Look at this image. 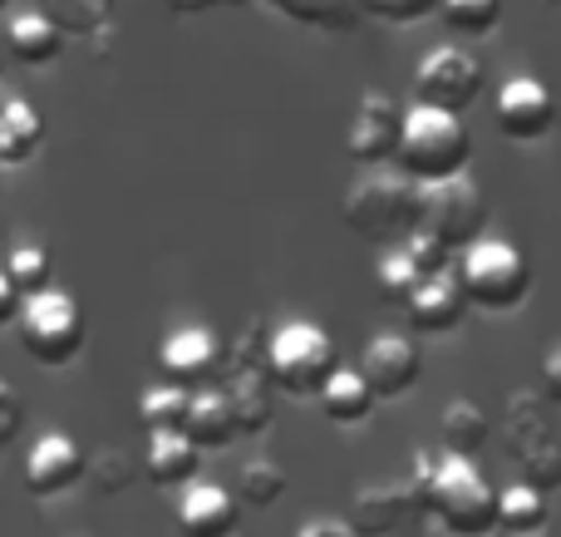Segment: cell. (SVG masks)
I'll use <instances>...</instances> for the list:
<instances>
[{
  "instance_id": "6da1fadb",
  "label": "cell",
  "mask_w": 561,
  "mask_h": 537,
  "mask_svg": "<svg viewBox=\"0 0 561 537\" xmlns=\"http://www.w3.org/2000/svg\"><path fill=\"white\" fill-rule=\"evenodd\" d=\"M345 227L355 237L375 247H399L419 232V217H424V183L404 173H375L369 168L355 187L345 193Z\"/></svg>"
},
{
  "instance_id": "7a4b0ae2",
  "label": "cell",
  "mask_w": 561,
  "mask_h": 537,
  "mask_svg": "<svg viewBox=\"0 0 561 537\" xmlns=\"http://www.w3.org/2000/svg\"><path fill=\"white\" fill-rule=\"evenodd\" d=\"M424 513L454 537H493L497 533V489L478 473L473 459L463 454H438L428 483L419 489Z\"/></svg>"
},
{
  "instance_id": "3957f363",
  "label": "cell",
  "mask_w": 561,
  "mask_h": 537,
  "mask_svg": "<svg viewBox=\"0 0 561 537\" xmlns=\"http://www.w3.org/2000/svg\"><path fill=\"white\" fill-rule=\"evenodd\" d=\"M473 158V138H468L463 114H448V108H428L414 104L404 108V138H399L394 168L414 183H444L458 178Z\"/></svg>"
},
{
  "instance_id": "277c9868",
  "label": "cell",
  "mask_w": 561,
  "mask_h": 537,
  "mask_svg": "<svg viewBox=\"0 0 561 537\" xmlns=\"http://www.w3.org/2000/svg\"><path fill=\"white\" fill-rule=\"evenodd\" d=\"M458 282H463L468 306L478 311H523L527 296H533V262L517 242L507 237H478L463 252V266H458Z\"/></svg>"
},
{
  "instance_id": "5b68a950",
  "label": "cell",
  "mask_w": 561,
  "mask_h": 537,
  "mask_svg": "<svg viewBox=\"0 0 561 537\" xmlns=\"http://www.w3.org/2000/svg\"><path fill=\"white\" fill-rule=\"evenodd\" d=\"M15 331H20L25 355L35 365H45V370L75 365L79 355H84V341H89L84 306H79L69 292H55V286L25 296V306H20V316H15Z\"/></svg>"
},
{
  "instance_id": "8992f818",
  "label": "cell",
  "mask_w": 561,
  "mask_h": 537,
  "mask_svg": "<svg viewBox=\"0 0 561 537\" xmlns=\"http://www.w3.org/2000/svg\"><path fill=\"white\" fill-rule=\"evenodd\" d=\"M335 365H340L335 341L316 321H286L280 331L266 335V375L290 400H316L320 385L335 375Z\"/></svg>"
},
{
  "instance_id": "52a82bcc",
  "label": "cell",
  "mask_w": 561,
  "mask_h": 537,
  "mask_svg": "<svg viewBox=\"0 0 561 537\" xmlns=\"http://www.w3.org/2000/svg\"><path fill=\"white\" fill-rule=\"evenodd\" d=\"M419 232H428L448 252H468L478 237H488V197L478 193L473 178H444V183H424V217Z\"/></svg>"
},
{
  "instance_id": "ba28073f",
  "label": "cell",
  "mask_w": 561,
  "mask_h": 537,
  "mask_svg": "<svg viewBox=\"0 0 561 537\" xmlns=\"http://www.w3.org/2000/svg\"><path fill=\"white\" fill-rule=\"evenodd\" d=\"M483 94V65L458 45H438L419 59L414 69V104L448 108V114H468Z\"/></svg>"
},
{
  "instance_id": "9c48e42d",
  "label": "cell",
  "mask_w": 561,
  "mask_h": 537,
  "mask_svg": "<svg viewBox=\"0 0 561 537\" xmlns=\"http://www.w3.org/2000/svg\"><path fill=\"white\" fill-rule=\"evenodd\" d=\"M399 138H404V104L385 89H369L355 108V124H350L345 153L355 158L359 168H385L394 163Z\"/></svg>"
},
{
  "instance_id": "30bf717a",
  "label": "cell",
  "mask_w": 561,
  "mask_h": 537,
  "mask_svg": "<svg viewBox=\"0 0 561 537\" xmlns=\"http://www.w3.org/2000/svg\"><path fill=\"white\" fill-rule=\"evenodd\" d=\"M84 464H89V454L79 449V439H69L59 430L39 434L25 454V493L35 503L65 499L75 483H84Z\"/></svg>"
},
{
  "instance_id": "8fae6325",
  "label": "cell",
  "mask_w": 561,
  "mask_h": 537,
  "mask_svg": "<svg viewBox=\"0 0 561 537\" xmlns=\"http://www.w3.org/2000/svg\"><path fill=\"white\" fill-rule=\"evenodd\" d=\"M227 361V345L217 341L207 325H178L163 345H158V370L168 385H183V390H203L217 385Z\"/></svg>"
},
{
  "instance_id": "7c38bea8",
  "label": "cell",
  "mask_w": 561,
  "mask_h": 537,
  "mask_svg": "<svg viewBox=\"0 0 561 537\" xmlns=\"http://www.w3.org/2000/svg\"><path fill=\"white\" fill-rule=\"evenodd\" d=\"M493 118H497V134L503 138H513V144H537V138H547L557 124V99L542 79L517 75L497 89Z\"/></svg>"
},
{
  "instance_id": "4fadbf2b",
  "label": "cell",
  "mask_w": 561,
  "mask_h": 537,
  "mask_svg": "<svg viewBox=\"0 0 561 537\" xmlns=\"http://www.w3.org/2000/svg\"><path fill=\"white\" fill-rule=\"evenodd\" d=\"M359 375H365V385L375 390V400H399V395H409L419 385V375H424V351H419V341H409V335L385 331L365 345Z\"/></svg>"
},
{
  "instance_id": "5bb4252c",
  "label": "cell",
  "mask_w": 561,
  "mask_h": 537,
  "mask_svg": "<svg viewBox=\"0 0 561 537\" xmlns=\"http://www.w3.org/2000/svg\"><path fill=\"white\" fill-rule=\"evenodd\" d=\"M419 518H428V513L414 483H365L350 499V523L365 537H394L404 528H419Z\"/></svg>"
},
{
  "instance_id": "9a60e30c",
  "label": "cell",
  "mask_w": 561,
  "mask_h": 537,
  "mask_svg": "<svg viewBox=\"0 0 561 537\" xmlns=\"http://www.w3.org/2000/svg\"><path fill=\"white\" fill-rule=\"evenodd\" d=\"M237 499L213 479H193L178 499V533L183 537H232L237 533Z\"/></svg>"
},
{
  "instance_id": "2e32d148",
  "label": "cell",
  "mask_w": 561,
  "mask_h": 537,
  "mask_svg": "<svg viewBox=\"0 0 561 537\" xmlns=\"http://www.w3.org/2000/svg\"><path fill=\"white\" fill-rule=\"evenodd\" d=\"M404 311H409V325H414L419 335L458 331V325H463V316H468V296H463V282H458L454 266H448V272H438V276H428Z\"/></svg>"
},
{
  "instance_id": "e0dca14e",
  "label": "cell",
  "mask_w": 561,
  "mask_h": 537,
  "mask_svg": "<svg viewBox=\"0 0 561 537\" xmlns=\"http://www.w3.org/2000/svg\"><path fill=\"white\" fill-rule=\"evenodd\" d=\"M45 148V114L20 89H0V168H20Z\"/></svg>"
},
{
  "instance_id": "ac0fdd59",
  "label": "cell",
  "mask_w": 561,
  "mask_h": 537,
  "mask_svg": "<svg viewBox=\"0 0 561 537\" xmlns=\"http://www.w3.org/2000/svg\"><path fill=\"white\" fill-rule=\"evenodd\" d=\"M503 439H507V454H513V464L523 459V454L542 449L547 439H561V430H557V420H552V400H547V395H533V390L507 395Z\"/></svg>"
},
{
  "instance_id": "d6986e66",
  "label": "cell",
  "mask_w": 561,
  "mask_h": 537,
  "mask_svg": "<svg viewBox=\"0 0 561 537\" xmlns=\"http://www.w3.org/2000/svg\"><path fill=\"white\" fill-rule=\"evenodd\" d=\"M183 434L197 444V449H227V444L237 439V414H232V400H227L222 385H203V390H193V400H187V420H183Z\"/></svg>"
},
{
  "instance_id": "ffe728a7",
  "label": "cell",
  "mask_w": 561,
  "mask_h": 537,
  "mask_svg": "<svg viewBox=\"0 0 561 537\" xmlns=\"http://www.w3.org/2000/svg\"><path fill=\"white\" fill-rule=\"evenodd\" d=\"M144 469L158 489H187L197 479V469H203V449L183 430H158V434H148Z\"/></svg>"
},
{
  "instance_id": "44dd1931",
  "label": "cell",
  "mask_w": 561,
  "mask_h": 537,
  "mask_svg": "<svg viewBox=\"0 0 561 537\" xmlns=\"http://www.w3.org/2000/svg\"><path fill=\"white\" fill-rule=\"evenodd\" d=\"M227 375V400H232V414H237V430L242 434H266L272 430V375L266 365H242V370H222Z\"/></svg>"
},
{
  "instance_id": "7402d4cb",
  "label": "cell",
  "mask_w": 561,
  "mask_h": 537,
  "mask_svg": "<svg viewBox=\"0 0 561 537\" xmlns=\"http://www.w3.org/2000/svg\"><path fill=\"white\" fill-rule=\"evenodd\" d=\"M59 49H65V30H59L45 10H20V15H10L5 55H15L20 65L45 69V65H55L59 59Z\"/></svg>"
},
{
  "instance_id": "603a6c76",
  "label": "cell",
  "mask_w": 561,
  "mask_h": 537,
  "mask_svg": "<svg viewBox=\"0 0 561 537\" xmlns=\"http://www.w3.org/2000/svg\"><path fill=\"white\" fill-rule=\"evenodd\" d=\"M316 400H320V410H325V420L345 424V430H355V424H365L369 414H375V390L365 385V375L345 370V365H335V375L320 385Z\"/></svg>"
},
{
  "instance_id": "cb8c5ba5",
  "label": "cell",
  "mask_w": 561,
  "mask_h": 537,
  "mask_svg": "<svg viewBox=\"0 0 561 537\" xmlns=\"http://www.w3.org/2000/svg\"><path fill=\"white\" fill-rule=\"evenodd\" d=\"M276 15H286L290 25L320 30V35H350L359 25V5L355 0H262Z\"/></svg>"
},
{
  "instance_id": "d4e9b609",
  "label": "cell",
  "mask_w": 561,
  "mask_h": 537,
  "mask_svg": "<svg viewBox=\"0 0 561 537\" xmlns=\"http://www.w3.org/2000/svg\"><path fill=\"white\" fill-rule=\"evenodd\" d=\"M547 493L533 489L527 479L507 483V489H497V533H513V537H533L547 528Z\"/></svg>"
},
{
  "instance_id": "484cf974",
  "label": "cell",
  "mask_w": 561,
  "mask_h": 537,
  "mask_svg": "<svg viewBox=\"0 0 561 537\" xmlns=\"http://www.w3.org/2000/svg\"><path fill=\"white\" fill-rule=\"evenodd\" d=\"M438 434H444V454H463L473 459L488 444V414L473 400H448L438 414Z\"/></svg>"
},
{
  "instance_id": "4316f807",
  "label": "cell",
  "mask_w": 561,
  "mask_h": 537,
  "mask_svg": "<svg viewBox=\"0 0 561 537\" xmlns=\"http://www.w3.org/2000/svg\"><path fill=\"white\" fill-rule=\"evenodd\" d=\"M45 15L65 30V39H94L114 25V0H45Z\"/></svg>"
},
{
  "instance_id": "83f0119b",
  "label": "cell",
  "mask_w": 561,
  "mask_h": 537,
  "mask_svg": "<svg viewBox=\"0 0 561 537\" xmlns=\"http://www.w3.org/2000/svg\"><path fill=\"white\" fill-rule=\"evenodd\" d=\"M375 286H379V301L404 311V306L414 301V292L424 286V276H419V266L404 256V247H389L375 262Z\"/></svg>"
},
{
  "instance_id": "f1b7e54d",
  "label": "cell",
  "mask_w": 561,
  "mask_h": 537,
  "mask_svg": "<svg viewBox=\"0 0 561 537\" xmlns=\"http://www.w3.org/2000/svg\"><path fill=\"white\" fill-rule=\"evenodd\" d=\"M187 400H193V390H183V385H158V390H144V400H138V424H144L148 434L158 430H183L187 420Z\"/></svg>"
},
{
  "instance_id": "f546056e",
  "label": "cell",
  "mask_w": 561,
  "mask_h": 537,
  "mask_svg": "<svg viewBox=\"0 0 561 537\" xmlns=\"http://www.w3.org/2000/svg\"><path fill=\"white\" fill-rule=\"evenodd\" d=\"M280 493H286V469H280L276 459L242 464V473H237V499H242L247 509H272V503H280Z\"/></svg>"
},
{
  "instance_id": "4dcf8cb0",
  "label": "cell",
  "mask_w": 561,
  "mask_h": 537,
  "mask_svg": "<svg viewBox=\"0 0 561 537\" xmlns=\"http://www.w3.org/2000/svg\"><path fill=\"white\" fill-rule=\"evenodd\" d=\"M5 276L15 282V292H20V296L45 292V286L55 282V262H49V247H39V242H20L15 252H10V262H5Z\"/></svg>"
},
{
  "instance_id": "1f68e13d",
  "label": "cell",
  "mask_w": 561,
  "mask_h": 537,
  "mask_svg": "<svg viewBox=\"0 0 561 537\" xmlns=\"http://www.w3.org/2000/svg\"><path fill=\"white\" fill-rule=\"evenodd\" d=\"M438 15L458 30V35H493L503 25V0H444Z\"/></svg>"
},
{
  "instance_id": "d6a6232c",
  "label": "cell",
  "mask_w": 561,
  "mask_h": 537,
  "mask_svg": "<svg viewBox=\"0 0 561 537\" xmlns=\"http://www.w3.org/2000/svg\"><path fill=\"white\" fill-rule=\"evenodd\" d=\"M84 483L94 493H124V489H134V459H128L124 449H99V454H89V464H84Z\"/></svg>"
},
{
  "instance_id": "836d02e7",
  "label": "cell",
  "mask_w": 561,
  "mask_h": 537,
  "mask_svg": "<svg viewBox=\"0 0 561 537\" xmlns=\"http://www.w3.org/2000/svg\"><path fill=\"white\" fill-rule=\"evenodd\" d=\"M517 469H523V479L533 483V489H542V493L561 489V439H547L542 449L523 454V459H517Z\"/></svg>"
},
{
  "instance_id": "e575fe53",
  "label": "cell",
  "mask_w": 561,
  "mask_h": 537,
  "mask_svg": "<svg viewBox=\"0 0 561 537\" xmlns=\"http://www.w3.org/2000/svg\"><path fill=\"white\" fill-rule=\"evenodd\" d=\"M359 15H375V20H389V25H419L428 20L444 0H355Z\"/></svg>"
},
{
  "instance_id": "d590c367",
  "label": "cell",
  "mask_w": 561,
  "mask_h": 537,
  "mask_svg": "<svg viewBox=\"0 0 561 537\" xmlns=\"http://www.w3.org/2000/svg\"><path fill=\"white\" fill-rule=\"evenodd\" d=\"M399 247H404V256L419 266V276H424V282H428V276H438V272H448V266H454V252H448V247H438L428 232H414L409 242H399Z\"/></svg>"
},
{
  "instance_id": "8d00e7d4",
  "label": "cell",
  "mask_w": 561,
  "mask_h": 537,
  "mask_svg": "<svg viewBox=\"0 0 561 537\" xmlns=\"http://www.w3.org/2000/svg\"><path fill=\"white\" fill-rule=\"evenodd\" d=\"M20 430H25V404H20L15 385L0 380V449H10L20 439Z\"/></svg>"
},
{
  "instance_id": "74e56055",
  "label": "cell",
  "mask_w": 561,
  "mask_h": 537,
  "mask_svg": "<svg viewBox=\"0 0 561 537\" xmlns=\"http://www.w3.org/2000/svg\"><path fill=\"white\" fill-rule=\"evenodd\" d=\"M296 537H365L350 518H310Z\"/></svg>"
},
{
  "instance_id": "f35d334b",
  "label": "cell",
  "mask_w": 561,
  "mask_h": 537,
  "mask_svg": "<svg viewBox=\"0 0 561 537\" xmlns=\"http://www.w3.org/2000/svg\"><path fill=\"white\" fill-rule=\"evenodd\" d=\"M168 15L187 20V15H207V10H232V5H247V0H163Z\"/></svg>"
},
{
  "instance_id": "ab89813d",
  "label": "cell",
  "mask_w": 561,
  "mask_h": 537,
  "mask_svg": "<svg viewBox=\"0 0 561 537\" xmlns=\"http://www.w3.org/2000/svg\"><path fill=\"white\" fill-rule=\"evenodd\" d=\"M20 306H25V296L15 292V282H10V276H5V266H0V331H5V325H15Z\"/></svg>"
},
{
  "instance_id": "60d3db41",
  "label": "cell",
  "mask_w": 561,
  "mask_h": 537,
  "mask_svg": "<svg viewBox=\"0 0 561 537\" xmlns=\"http://www.w3.org/2000/svg\"><path fill=\"white\" fill-rule=\"evenodd\" d=\"M542 395L561 410V345H552L542 361Z\"/></svg>"
},
{
  "instance_id": "b9f144b4",
  "label": "cell",
  "mask_w": 561,
  "mask_h": 537,
  "mask_svg": "<svg viewBox=\"0 0 561 537\" xmlns=\"http://www.w3.org/2000/svg\"><path fill=\"white\" fill-rule=\"evenodd\" d=\"M5 5H10V0H0V10H5Z\"/></svg>"
},
{
  "instance_id": "7bdbcfd3",
  "label": "cell",
  "mask_w": 561,
  "mask_h": 537,
  "mask_svg": "<svg viewBox=\"0 0 561 537\" xmlns=\"http://www.w3.org/2000/svg\"><path fill=\"white\" fill-rule=\"evenodd\" d=\"M0 69H5V59H0Z\"/></svg>"
},
{
  "instance_id": "ee69618b",
  "label": "cell",
  "mask_w": 561,
  "mask_h": 537,
  "mask_svg": "<svg viewBox=\"0 0 561 537\" xmlns=\"http://www.w3.org/2000/svg\"><path fill=\"white\" fill-rule=\"evenodd\" d=\"M533 537H542V533H533Z\"/></svg>"
}]
</instances>
